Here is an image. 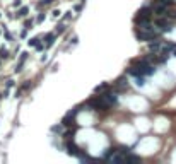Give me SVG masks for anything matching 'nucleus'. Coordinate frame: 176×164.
I'll use <instances>...</instances> for the list:
<instances>
[{
  "label": "nucleus",
  "mask_w": 176,
  "mask_h": 164,
  "mask_svg": "<svg viewBox=\"0 0 176 164\" xmlns=\"http://www.w3.org/2000/svg\"><path fill=\"white\" fill-rule=\"evenodd\" d=\"M154 26H156V27H157V31H161V33H168V31H171V29H173V27H171V21H169V17H168V15H161L159 19H156Z\"/></svg>",
  "instance_id": "obj_1"
},
{
  "label": "nucleus",
  "mask_w": 176,
  "mask_h": 164,
  "mask_svg": "<svg viewBox=\"0 0 176 164\" xmlns=\"http://www.w3.org/2000/svg\"><path fill=\"white\" fill-rule=\"evenodd\" d=\"M67 152H68L70 156H75V157H79V159H80V157L84 156V154L80 152V149H79V147H77L75 144H74V142H70V140L67 142Z\"/></svg>",
  "instance_id": "obj_2"
},
{
  "label": "nucleus",
  "mask_w": 176,
  "mask_h": 164,
  "mask_svg": "<svg viewBox=\"0 0 176 164\" xmlns=\"http://www.w3.org/2000/svg\"><path fill=\"white\" fill-rule=\"evenodd\" d=\"M75 115H77V111H70V113L63 118V125H65V127H70L72 122H74V118H75Z\"/></svg>",
  "instance_id": "obj_3"
},
{
  "label": "nucleus",
  "mask_w": 176,
  "mask_h": 164,
  "mask_svg": "<svg viewBox=\"0 0 176 164\" xmlns=\"http://www.w3.org/2000/svg\"><path fill=\"white\" fill-rule=\"evenodd\" d=\"M154 2H157V3H161V5H166V7L175 5V0H154Z\"/></svg>",
  "instance_id": "obj_4"
},
{
  "label": "nucleus",
  "mask_w": 176,
  "mask_h": 164,
  "mask_svg": "<svg viewBox=\"0 0 176 164\" xmlns=\"http://www.w3.org/2000/svg\"><path fill=\"white\" fill-rule=\"evenodd\" d=\"M29 44H31V46H36V48H38V46H39L41 43H39V39H38V38H33V39H29Z\"/></svg>",
  "instance_id": "obj_5"
},
{
  "label": "nucleus",
  "mask_w": 176,
  "mask_h": 164,
  "mask_svg": "<svg viewBox=\"0 0 176 164\" xmlns=\"http://www.w3.org/2000/svg\"><path fill=\"white\" fill-rule=\"evenodd\" d=\"M26 14H27V7H22V9L17 12V15H19V17H26Z\"/></svg>",
  "instance_id": "obj_6"
},
{
  "label": "nucleus",
  "mask_w": 176,
  "mask_h": 164,
  "mask_svg": "<svg viewBox=\"0 0 176 164\" xmlns=\"http://www.w3.org/2000/svg\"><path fill=\"white\" fill-rule=\"evenodd\" d=\"M53 39H55V34H48L46 36V46H50L53 43Z\"/></svg>",
  "instance_id": "obj_7"
},
{
  "label": "nucleus",
  "mask_w": 176,
  "mask_h": 164,
  "mask_svg": "<svg viewBox=\"0 0 176 164\" xmlns=\"http://www.w3.org/2000/svg\"><path fill=\"white\" fill-rule=\"evenodd\" d=\"M9 56V51L7 50H0V58H7Z\"/></svg>",
  "instance_id": "obj_8"
},
{
  "label": "nucleus",
  "mask_w": 176,
  "mask_h": 164,
  "mask_svg": "<svg viewBox=\"0 0 176 164\" xmlns=\"http://www.w3.org/2000/svg\"><path fill=\"white\" fill-rule=\"evenodd\" d=\"M53 132H58V133H60V132H62V125H56V127H53Z\"/></svg>",
  "instance_id": "obj_9"
},
{
  "label": "nucleus",
  "mask_w": 176,
  "mask_h": 164,
  "mask_svg": "<svg viewBox=\"0 0 176 164\" xmlns=\"http://www.w3.org/2000/svg\"><path fill=\"white\" fill-rule=\"evenodd\" d=\"M63 29H65V26H58V27H56V33H62Z\"/></svg>",
  "instance_id": "obj_10"
},
{
  "label": "nucleus",
  "mask_w": 176,
  "mask_h": 164,
  "mask_svg": "<svg viewBox=\"0 0 176 164\" xmlns=\"http://www.w3.org/2000/svg\"><path fill=\"white\" fill-rule=\"evenodd\" d=\"M51 2H53V0H43V2L39 3V5H46V3H51Z\"/></svg>",
  "instance_id": "obj_11"
},
{
  "label": "nucleus",
  "mask_w": 176,
  "mask_h": 164,
  "mask_svg": "<svg viewBox=\"0 0 176 164\" xmlns=\"http://www.w3.org/2000/svg\"><path fill=\"white\" fill-rule=\"evenodd\" d=\"M171 55H173V56H176V46H175V48H173V51H171Z\"/></svg>",
  "instance_id": "obj_12"
}]
</instances>
